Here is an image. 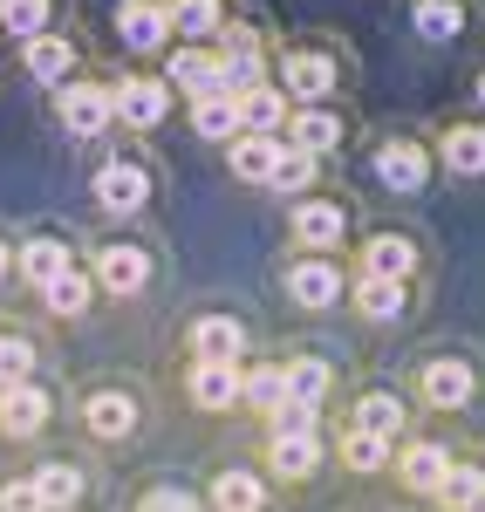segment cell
Listing matches in <instances>:
<instances>
[{"label":"cell","instance_id":"f546056e","mask_svg":"<svg viewBox=\"0 0 485 512\" xmlns=\"http://www.w3.org/2000/svg\"><path fill=\"white\" fill-rule=\"evenodd\" d=\"M281 376H287V403H301V410H322L328 396H335V362L328 355H281Z\"/></svg>","mask_w":485,"mask_h":512},{"label":"cell","instance_id":"d4e9b609","mask_svg":"<svg viewBox=\"0 0 485 512\" xmlns=\"http://www.w3.org/2000/svg\"><path fill=\"white\" fill-rule=\"evenodd\" d=\"M164 82H171V96H185V103H199V96H219V55L212 48H164Z\"/></svg>","mask_w":485,"mask_h":512},{"label":"cell","instance_id":"8fae6325","mask_svg":"<svg viewBox=\"0 0 485 512\" xmlns=\"http://www.w3.org/2000/svg\"><path fill=\"white\" fill-rule=\"evenodd\" d=\"M369 171H376V185L397 198H417L431 178H438V158H431V137H410V130H397V137H376V151H369Z\"/></svg>","mask_w":485,"mask_h":512},{"label":"cell","instance_id":"484cf974","mask_svg":"<svg viewBox=\"0 0 485 512\" xmlns=\"http://www.w3.org/2000/svg\"><path fill=\"white\" fill-rule=\"evenodd\" d=\"M431 158H438V171H451V178H485V123L479 117L445 123V130L431 137Z\"/></svg>","mask_w":485,"mask_h":512},{"label":"cell","instance_id":"52a82bcc","mask_svg":"<svg viewBox=\"0 0 485 512\" xmlns=\"http://www.w3.org/2000/svg\"><path fill=\"white\" fill-rule=\"evenodd\" d=\"M82 274L96 280L103 301H137V294L158 280V260H151V246H137V239H110V246H89Z\"/></svg>","mask_w":485,"mask_h":512},{"label":"cell","instance_id":"b9f144b4","mask_svg":"<svg viewBox=\"0 0 485 512\" xmlns=\"http://www.w3.org/2000/svg\"><path fill=\"white\" fill-rule=\"evenodd\" d=\"M130 512H205V499H192V492H178V485H151L144 499Z\"/></svg>","mask_w":485,"mask_h":512},{"label":"cell","instance_id":"d6a6232c","mask_svg":"<svg viewBox=\"0 0 485 512\" xmlns=\"http://www.w3.org/2000/svg\"><path fill=\"white\" fill-rule=\"evenodd\" d=\"M465 21H472L465 0H410V28H417V41H431V48H451V41L465 35Z\"/></svg>","mask_w":485,"mask_h":512},{"label":"cell","instance_id":"3957f363","mask_svg":"<svg viewBox=\"0 0 485 512\" xmlns=\"http://www.w3.org/2000/svg\"><path fill=\"white\" fill-rule=\"evenodd\" d=\"M287 246L294 253H322V260H349L356 246V212L335 192H308L287 205Z\"/></svg>","mask_w":485,"mask_h":512},{"label":"cell","instance_id":"83f0119b","mask_svg":"<svg viewBox=\"0 0 485 512\" xmlns=\"http://www.w3.org/2000/svg\"><path fill=\"white\" fill-rule=\"evenodd\" d=\"M28 478L41 492V512H76L89 499V478H82L76 458H41V465H28Z\"/></svg>","mask_w":485,"mask_h":512},{"label":"cell","instance_id":"ffe728a7","mask_svg":"<svg viewBox=\"0 0 485 512\" xmlns=\"http://www.w3.org/2000/svg\"><path fill=\"white\" fill-rule=\"evenodd\" d=\"M281 144H294V151H308V158L322 164V158H335V151L349 144V117H342L335 103H322V110H294L287 130H281Z\"/></svg>","mask_w":485,"mask_h":512},{"label":"cell","instance_id":"7bdbcfd3","mask_svg":"<svg viewBox=\"0 0 485 512\" xmlns=\"http://www.w3.org/2000/svg\"><path fill=\"white\" fill-rule=\"evenodd\" d=\"M0 512H41V492H35V478H28V472L0 478Z\"/></svg>","mask_w":485,"mask_h":512},{"label":"cell","instance_id":"277c9868","mask_svg":"<svg viewBox=\"0 0 485 512\" xmlns=\"http://www.w3.org/2000/svg\"><path fill=\"white\" fill-rule=\"evenodd\" d=\"M212 55H219V96H246V89L274 82V41L253 21H240V14L226 21V35L212 41Z\"/></svg>","mask_w":485,"mask_h":512},{"label":"cell","instance_id":"4316f807","mask_svg":"<svg viewBox=\"0 0 485 512\" xmlns=\"http://www.w3.org/2000/svg\"><path fill=\"white\" fill-rule=\"evenodd\" d=\"M342 308H356L369 328L404 321L410 315V280H363V274H349V301H342Z\"/></svg>","mask_w":485,"mask_h":512},{"label":"cell","instance_id":"d590c367","mask_svg":"<svg viewBox=\"0 0 485 512\" xmlns=\"http://www.w3.org/2000/svg\"><path fill=\"white\" fill-rule=\"evenodd\" d=\"M62 21V0H0V28L14 41H35Z\"/></svg>","mask_w":485,"mask_h":512},{"label":"cell","instance_id":"f6af8a7d","mask_svg":"<svg viewBox=\"0 0 485 512\" xmlns=\"http://www.w3.org/2000/svg\"><path fill=\"white\" fill-rule=\"evenodd\" d=\"M479 123H485V76H479Z\"/></svg>","mask_w":485,"mask_h":512},{"label":"cell","instance_id":"74e56055","mask_svg":"<svg viewBox=\"0 0 485 512\" xmlns=\"http://www.w3.org/2000/svg\"><path fill=\"white\" fill-rule=\"evenodd\" d=\"M315 178H322V164L308 158V151H294V144H281V158H274V178H267V192H287V205H294V198L315 192Z\"/></svg>","mask_w":485,"mask_h":512},{"label":"cell","instance_id":"ba28073f","mask_svg":"<svg viewBox=\"0 0 485 512\" xmlns=\"http://www.w3.org/2000/svg\"><path fill=\"white\" fill-rule=\"evenodd\" d=\"M171 82L158 76V69H123V76H110V110H117V123L130 130V137H151V130H164L171 123Z\"/></svg>","mask_w":485,"mask_h":512},{"label":"cell","instance_id":"2e32d148","mask_svg":"<svg viewBox=\"0 0 485 512\" xmlns=\"http://www.w3.org/2000/svg\"><path fill=\"white\" fill-rule=\"evenodd\" d=\"M260 465H267V485H308V478L328 465V431H315V437H267L260 444Z\"/></svg>","mask_w":485,"mask_h":512},{"label":"cell","instance_id":"bcb514c9","mask_svg":"<svg viewBox=\"0 0 485 512\" xmlns=\"http://www.w3.org/2000/svg\"><path fill=\"white\" fill-rule=\"evenodd\" d=\"M0 335H7V328H0Z\"/></svg>","mask_w":485,"mask_h":512},{"label":"cell","instance_id":"8d00e7d4","mask_svg":"<svg viewBox=\"0 0 485 512\" xmlns=\"http://www.w3.org/2000/svg\"><path fill=\"white\" fill-rule=\"evenodd\" d=\"M41 308H48L55 321H82L89 308H96V280L82 274V267H76V274H62L48 294H41Z\"/></svg>","mask_w":485,"mask_h":512},{"label":"cell","instance_id":"4dcf8cb0","mask_svg":"<svg viewBox=\"0 0 485 512\" xmlns=\"http://www.w3.org/2000/svg\"><path fill=\"white\" fill-rule=\"evenodd\" d=\"M233 110H240V137H281L287 117H294V103H287L274 82H260V89L233 96Z\"/></svg>","mask_w":485,"mask_h":512},{"label":"cell","instance_id":"6da1fadb","mask_svg":"<svg viewBox=\"0 0 485 512\" xmlns=\"http://www.w3.org/2000/svg\"><path fill=\"white\" fill-rule=\"evenodd\" d=\"M349 82V62L322 48V41H274V89H281L294 110H322L342 96Z\"/></svg>","mask_w":485,"mask_h":512},{"label":"cell","instance_id":"7c38bea8","mask_svg":"<svg viewBox=\"0 0 485 512\" xmlns=\"http://www.w3.org/2000/svg\"><path fill=\"white\" fill-rule=\"evenodd\" d=\"M281 294L294 308L322 315V308H342L349 301V260H322V253H287L281 267Z\"/></svg>","mask_w":485,"mask_h":512},{"label":"cell","instance_id":"9a60e30c","mask_svg":"<svg viewBox=\"0 0 485 512\" xmlns=\"http://www.w3.org/2000/svg\"><path fill=\"white\" fill-rule=\"evenodd\" d=\"M48 424H55V390H48L41 376L0 390V444H35Z\"/></svg>","mask_w":485,"mask_h":512},{"label":"cell","instance_id":"9c48e42d","mask_svg":"<svg viewBox=\"0 0 485 512\" xmlns=\"http://www.w3.org/2000/svg\"><path fill=\"white\" fill-rule=\"evenodd\" d=\"M335 431H363V437H376V444L397 451V444L417 431V403H410L404 390H383V383H376V390L349 396V410L335 417Z\"/></svg>","mask_w":485,"mask_h":512},{"label":"cell","instance_id":"d6986e66","mask_svg":"<svg viewBox=\"0 0 485 512\" xmlns=\"http://www.w3.org/2000/svg\"><path fill=\"white\" fill-rule=\"evenodd\" d=\"M21 69L41 82V89H62L69 76H82V41L69 28H48V35L21 41Z\"/></svg>","mask_w":485,"mask_h":512},{"label":"cell","instance_id":"5bb4252c","mask_svg":"<svg viewBox=\"0 0 485 512\" xmlns=\"http://www.w3.org/2000/svg\"><path fill=\"white\" fill-rule=\"evenodd\" d=\"M349 260H356V274L363 280H410L417 287V274H424V246L410 233H363L356 246H349Z\"/></svg>","mask_w":485,"mask_h":512},{"label":"cell","instance_id":"8992f818","mask_svg":"<svg viewBox=\"0 0 485 512\" xmlns=\"http://www.w3.org/2000/svg\"><path fill=\"white\" fill-rule=\"evenodd\" d=\"M89 192H96V205H103L110 219H137V212L151 205V192H158V171H151L144 151H110V158L96 164Z\"/></svg>","mask_w":485,"mask_h":512},{"label":"cell","instance_id":"e575fe53","mask_svg":"<svg viewBox=\"0 0 485 512\" xmlns=\"http://www.w3.org/2000/svg\"><path fill=\"white\" fill-rule=\"evenodd\" d=\"M328 458L349 465L356 478L390 472V444H376V437H363V431H328Z\"/></svg>","mask_w":485,"mask_h":512},{"label":"cell","instance_id":"ab89813d","mask_svg":"<svg viewBox=\"0 0 485 512\" xmlns=\"http://www.w3.org/2000/svg\"><path fill=\"white\" fill-rule=\"evenodd\" d=\"M35 369H41V349L28 342V335H0V390H14V383H35Z\"/></svg>","mask_w":485,"mask_h":512},{"label":"cell","instance_id":"1f68e13d","mask_svg":"<svg viewBox=\"0 0 485 512\" xmlns=\"http://www.w3.org/2000/svg\"><path fill=\"white\" fill-rule=\"evenodd\" d=\"M431 499H438V512H485V458L458 451L451 472H445V485H438Z\"/></svg>","mask_w":485,"mask_h":512},{"label":"cell","instance_id":"4fadbf2b","mask_svg":"<svg viewBox=\"0 0 485 512\" xmlns=\"http://www.w3.org/2000/svg\"><path fill=\"white\" fill-rule=\"evenodd\" d=\"M451 458H458V444H451V437H438V431H410L404 444L390 451V472H397V485H404V492L431 499V492L445 485Z\"/></svg>","mask_w":485,"mask_h":512},{"label":"cell","instance_id":"7402d4cb","mask_svg":"<svg viewBox=\"0 0 485 512\" xmlns=\"http://www.w3.org/2000/svg\"><path fill=\"white\" fill-rule=\"evenodd\" d=\"M267 499H274V485L253 465H219L205 485V512H267Z\"/></svg>","mask_w":485,"mask_h":512},{"label":"cell","instance_id":"f1b7e54d","mask_svg":"<svg viewBox=\"0 0 485 512\" xmlns=\"http://www.w3.org/2000/svg\"><path fill=\"white\" fill-rule=\"evenodd\" d=\"M281 403H287L281 355H260V362L246 355V369H240V410H246V417H260V424H267V417H274Z\"/></svg>","mask_w":485,"mask_h":512},{"label":"cell","instance_id":"836d02e7","mask_svg":"<svg viewBox=\"0 0 485 512\" xmlns=\"http://www.w3.org/2000/svg\"><path fill=\"white\" fill-rule=\"evenodd\" d=\"M274 158H281V137H233L226 144V171L240 185H267L274 178Z\"/></svg>","mask_w":485,"mask_h":512},{"label":"cell","instance_id":"ac0fdd59","mask_svg":"<svg viewBox=\"0 0 485 512\" xmlns=\"http://www.w3.org/2000/svg\"><path fill=\"white\" fill-rule=\"evenodd\" d=\"M110 28H117V41L137 55V62H151V55H164V48H171L164 0H117V7H110Z\"/></svg>","mask_w":485,"mask_h":512},{"label":"cell","instance_id":"44dd1931","mask_svg":"<svg viewBox=\"0 0 485 512\" xmlns=\"http://www.w3.org/2000/svg\"><path fill=\"white\" fill-rule=\"evenodd\" d=\"M240 369L246 362H185V396H192V410H205V417L240 410Z\"/></svg>","mask_w":485,"mask_h":512},{"label":"cell","instance_id":"7a4b0ae2","mask_svg":"<svg viewBox=\"0 0 485 512\" xmlns=\"http://www.w3.org/2000/svg\"><path fill=\"white\" fill-rule=\"evenodd\" d=\"M479 396H485L479 362H472V355H458V349L424 355V362H417V376H410V403H417L424 417H458V410H472Z\"/></svg>","mask_w":485,"mask_h":512},{"label":"cell","instance_id":"cb8c5ba5","mask_svg":"<svg viewBox=\"0 0 485 512\" xmlns=\"http://www.w3.org/2000/svg\"><path fill=\"white\" fill-rule=\"evenodd\" d=\"M164 21H171V41L178 48H212V41L226 35L233 7L226 0H164Z\"/></svg>","mask_w":485,"mask_h":512},{"label":"cell","instance_id":"ee69618b","mask_svg":"<svg viewBox=\"0 0 485 512\" xmlns=\"http://www.w3.org/2000/svg\"><path fill=\"white\" fill-rule=\"evenodd\" d=\"M7 280H14V246L0 239V287H7Z\"/></svg>","mask_w":485,"mask_h":512},{"label":"cell","instance_id":"30bf717a","mask_svg":"<svg viewBox=\"0 0 485 512\" xmlns=\"http://www.w3.org/2000/svg\"><path fill=\"white\" fill-rule=\"evenodd\" d=\"M76 424L89 444H123L144 424V396L130 390V383H96V390L76 396Z\"/></svg>","mask_w":485,"mask_h":512},{"label":"cell","instance_id":"60d3db41","mask_svg":"<svg viewBox=\"0 0 485 512\" xmlns=\"http://www.w3.org/2000/svg\"><path fill=\"white\" fill-rule=\"evenodd\" d=\"M328 431V410H301V403H281L274 417H267V437H315Z\"/></svg>","mask_w":485,"mask_h":512},{"label":"cell","instance_id":"e0dca14e","mask_svg":"<svg viewBox=\"0 0 485 512\" xmlns=\"http://www.w3.org/2000/svg\"><path fill=\"white\" fill-rule=\"evenodd\" d=\"M82 260H76V246L62 233H28L21 246H14V280L21 287H35V294H48L62 274H76Z\"/></svg>","mask_w":485,"mask_h":512},{"label":"cell","instance_id":"5b68a950","mask_svg":"<svg viewBox=\"0 0 485 512\" xmlns=\"http://www.w3.org/2000/svg\"><path fill=\"white\" fill-rule=\"evenodd\" d=\"M48 103H55V123H62V137H76V144H96L103 130H117V110H110V76H69L62 89H48Z\"/></svg>","mask_w":485,"mask_h":512},{"label":"cell","instance_id":"f35d334b","mask_svg":"<svg viewBox=\"0 0 485 512\" xmlns=\"http://www.w3.org/2000/svg\"><path fill=\"white\" fill-rule=\"evenodd\" d=\"M192 130H199L205 144H233V137H240L233 96H199V103H192Z\"/></svg>","mask_w":485,"mask_h":512},{"label":"cell","instance_id":"603a6c76","mask_svg":"<svg viewBox=\"0 0 485 512\" xmlns=\"http://www.w3.org/2000/svg\"><path fill=\"white\" fill-rule=\"evenodd\" d=\"M246 321L240 315H199L185 328V355L192 362H246Z\"/></svg>","mask_w":485,"mask_h":512}]
</instances>
